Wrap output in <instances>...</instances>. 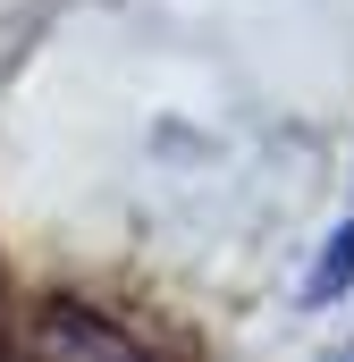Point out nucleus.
<instances>
[{
    "label": "nucleus",
    "instance_id": "nucleus-2",
    "mask_svg": "<svg viewBox=\"0 0 354 362\" xmlns=\"http://www.w3.org/2000/svg\"><path fill=\"white\" fill-rule=\"evenodd\" d=\"M346 286H354V219L338 228V245H329V262L312 270V286H304V295H312V303H338Z\"/></svg>",
    "mask_w": 354,
    "mask_h": 362
},
{
    "label": "nucleus",
    "instance_id": "nucleus-1",
    "mask_svg": "<svg viewBox=\"0 0 354 362\" xmlns=\"http://www.w3.org/2000/svg\"><path fill=\"white\" fill-rule=\"evenodd\" d=\"M25 362H152L118 320H101V312H76V303H59V312H42L34 320V337H25Z\"/></svg>",
    "mask_w": 354,
    "mask_h": 362
}]
</instances>
